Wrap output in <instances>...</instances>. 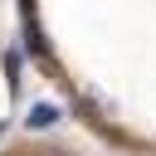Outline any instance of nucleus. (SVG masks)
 <instances>
[{"mask_svg": "<svg viewBox=\"0 0 156 156\" xmlns=\"http://www.w3.org/2000/svg\"><path fill=\"white\" fill-rule=\"evenodd\" d=\"M49 122H58V112H54L49 102H39V107L29 112V127H49Z\"/></svg>", "mask_w": 156, "mask_h": 156, "instance_id": "nucleus-1", "label": "nucleus"}]
</instances>
